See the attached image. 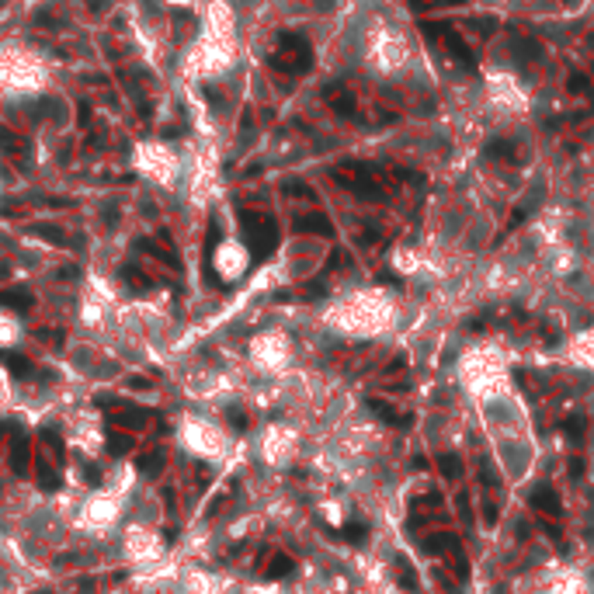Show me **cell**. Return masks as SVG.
<instances>
[{
	"instance_id": "3",
	"label": "cell",
	"mask_w": 594,
	"mask_h": 594,
	"mask_svg": "<svg viewBox=\"0 0 594 594\" xmlns=\"http://www.w3.org/2000/svg\"><path fill=\"white\" fill-rule=\"evenodd\" d=\"M185 441H188V448H198L201 455H208V459H215V452H222L226 448V438H222V431H215L212 424H188V431H185Z\"/></svg>"
},
{
	"instance_id": "6",
	"label": "cell",
	"mask_w": 594,
	"mask_h": 594,
	"mask_svg": "<svg viewBox=\"0 0 594 594\" xmlns=\"http://www.w3.org/2000/svg\"><path fill=\"white\" fill-rule=\"evenodd\" d=\"M438 469H441V476H445V480H459V473H462V462H459V455L445 452V455L438 459Z\"/></svg>"
},
{
	"instance_id": "1",
	"label": "cell",
	"mask_w": 594,
	"mask_h": 594,
	"mask_svg": "<svg viewBox=\"0 0 594 594\" xmlns=\"http://www.w3.org/2000/svg\"><path fill=\"white\" fill-rule=\"evenodd\" d=\"M271 66L282 70V73H306L313 66V49L302 35H292L285 31L278 38V56H271Z\"/></svg>"
},
{
	"instance_id": "11",
	"label": "cell",
	"mask_w": 594,
	"mask_h": 594,
	"mask_svg": "<svg viewBox=\"0 0 594 594\" xmlns=\"http://www.w3.org/2000/svg\"><path fill=\"white\" fill-rule=\"evenodd\" d=\"M567 469H570V476H584V462H581V459H570Z\"/></svg>"
},
{
	"instance_id": "9",
	"label": "cell",
	"mask_w": 594,
	"mask_h": 594,
	"mask_svg": "<svg viewBox=\"0 0 594 594\" xmlns=\"http://www.w3.org/2000/svg\"><path fill=\"white\" fill-rule=\"evenodd\" d=\"M563 431H567V438H570L574 445H581V438H584V420H581V417H570V420L563 424Z\"/></svg>"
},
{
	"instance_id": "10",
	"label": "cell",
	"mask_w": 594,
	"mask_h": 594,
	"mask_svg": "<svg viewBox=\"0 0 594 594\" xmlns=\"http://www.w3.org/2000/svg\"><path fill=\"white\" fill-rule=\"evenodd\" d=\"M396 567H399V570H396V574H399V584H406V588L413 591V588H417V577H413V567H410L406 560H396Z\"/></svg>"
},
{
	"instance_id": "5",
	"label": "cell",
	"mask_w": 594,
	"mask_h": 594,
	"mask_svg": "<svg viewBox=\"0 0 594 594\" xmlns=\"http://www.w3.org/2000/svg\"><path fill=\"white\" fill-rule=\"evenodd\" d=\"M327 101L341 111V115H355V98L341 87V84H334V87H327Z\"/></svg>"
},
{
	"instance_id": "7",
	"label": "cell",
	"mask_w": 594,
	"mask_h": 594,
	"mask_svg": "<svg viewBox=\"0 0 594 594\" xmlns=\"http://www.w3.org/2000/svg\"><path fill=\"white\" fill-rule=\"evenodd\" d=\"M296 226L299 229H313V233H330V222L323 215H302Z\"/></svg>"
},
{
	"instance_id": "4",
	"label": "cell",
	"mask_w": 594,
	"mask_h": 594,
	"mask_svg": "<svg viewBox=\"0 0 594 594\" xmlns=\"http://www.w3.org/2000/svg\"><path fill=\"white\" fill-rule=\"evenodd\" d=\"M532 507H535V511H542V514H549V518H560V514H563L560 494H556L553 487H546V483L532 490Z\"/></svg>"
},
{
	"instance_id": "8",
	"label": "cell",
	"mask_w": 594,
	"mask_h": 594,
	"mask_svg": "<svg viewBox=\"0 0 594 594\" xmlns=\"http://www.w3.org/2000/svg\"><path fill=\"white\" fill-rule=\"evenodd\" d=\"M369 406H372V413H379V417H383V420H390V424H406V417H403V413L390 410V406H386V403H379V399H372Z\"/></svg>"
},
{
	"instance_id": "2",
	"label": "cell",
	"mask_w": 594,
	"mask_h": 594,
	"mask_svg": "<svg viewBox=\"0 0 594 594\" xmlns=\"http://www.w3.org/2000/svg\"><path fill=\"white\" fill-rule=\"evenodd\" d=\"M243 229H247V236H250V247H254V257H264L271 247H275V240H278V233H275V222L268 219V215H247L243 212Z\"/></svg>"
}]
</instances>
